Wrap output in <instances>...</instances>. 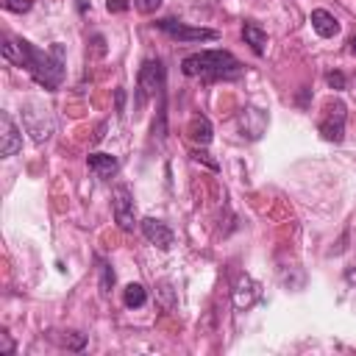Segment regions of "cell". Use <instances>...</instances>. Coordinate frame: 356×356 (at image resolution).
Listing matches in <instances>:
<instances>
[{
    "instance_id": "obj_1",
    "label": "cell",
    "mask_w": 356,
    "mask_h": 356,
    "mask_svg": "<svg viewBox=\"0 0 356 356\" xmlns=\"http://www.w3.org/2000/svg\"><path fill=\"white\" fill-rule=\"evenodd\" d=\"M3 58L11 64H19L31 72V78L44 89H58L64 81V44H53L50 50H39L25 39L3 36Z\"/></svg>"
},
{
    "instance_id": "obj_2",
    "label": "cell",
    "mask_w": 356,
    "mask_h": 356,
    "mask_svg": "<svg viewBox=\"0 0 356 356\" xmlns=\"http://www.w3.org/2000/svg\"><path fill=\"white\" fill-rule=\"evenodd\" d=\"M181 72L189 78H228L239 72V61L228 50H200L181 61Z\"/></svg>"
},
{
    "instance_id": "obj_3",
    "label": "cell",
    "mask_w": 356,
    "mask_h": 356,
    "mask_svg": "<svg viewBox=\"0 0 356 356\" xmlns=\"http://www.w3.org/2000/svg\"><path fill=\"white\" fill-rule=\"evenodd\" d=\"M345 103L339 100V97H331V100H325V106H323V114H320V122H317V128H320V136L325 139V142H342V136H345Z\"/></svg>"
},
{
    "instance_id": "obj_4",
    "label": "cell",
    "mask_w": 356,
    "mask_h": 356,
    "mask_svg": "<svg viewBox=\"0 0 356 356\" xmlns=\"http://www.w3.org/2000/svg\"><path fill=\"white\" fill-rule=\"evenodd\" d=\"M111 206H114V222L122 231H134L136 225V209H134V195L125 184H117L111 192Z\"/></svg>"
},
{
    "instance_id": "obj_5",
    "label": "cell",
    "mask_w": 356,
    "mask_h": 356,
    "mask_svg": "<svg viewBox=\"0 0 356 356\" xmlns=\"http://www.w3.org/2000/svg\"><path fill=\"white\" fill-rule=\"evenodd\" d=\"M164 89V67L159 58H147L139 70V103H145L153 95H161Z\"/></svg>"
},
{
    "instance_id": "obj_6",
    "label": "cell",
    "mask_w": 356,
    "mask_h": 356,
    "mask_svg": "<svg viewBox=\"0 0 356 356\" xmlns=\"http://www.w3.org/2000/svg\"><path fill=\"white\" fill-rule=\"evenodd\" d=\"M156 28H161L164 33H170L178 42H209V39H217V31H211V28H192L186 22H178V19H159Z\"/></svg>"
},
{
    "instance_id": "obj_7",
    "label": "cell",
    "mask_w": 356,
    "mask_h": 356,
    "mask_svg": "<svg viewBox=\"0 0 356 356\" xmlns=\"http://www.w3.org/2000/svg\"><path fill=\"white\" fill-rule=\"evenodd\" d=\"M19 147H22V131L17 128V122L11 120V114L8 111H3L0 114V156H14V153H19Z\"/></svg>"
},
{
    "instance_id": "obj_8",
    "label": "cell",
    "mask_w": 356,
    "mask_h": 356,
    "mask_svg": "<svg viewBox=\"0 0 356 356\" xmlns=\"http://www.w3.org/2000/svg\"><path fill=\"white\" fill-rule=\"evenodd\" d=\"M139 225H142V234H145V239H147L150 245H156L159 250H170V248H172L175 236H172V231H170L167 222H161V220H156V217H145Z\"/></svg>"
},
{
    "instance_id": "obj_9",
    "label": "cell",
    "mask_w": 356,
    "mask_h": 356,
    "mask_svg": "<svg viewBox=\"0 0 356 356\" xmlns=\"http://www.w3.org/2000/svg\"><path fill=\"white\" fill-rule=\"evenodd\" d=\"M261 298V286L250 275H239L234 284V306L236 309H250Z\"/></svg>"
},
{
    "instance_id": "obj_10",
    "label": "cell",
    "mask_w": 356,
    "mask_h": 356,
    "mask_svg": "<svg viewBox=\"0 0 356 356\" xmlns=\"http://www.w3.org/2000/svg\"><path fill=\"white\" fill-rule=\"evenodd\" d=\"M86 164H89V170L95 172V178H100V181H108V178L117 175V170H120V161H117L111 153H89V156H86Z\"/></svg>"
},
{
    "instance_id": "obj_11",
    "label": "cell",
    "mask_w": 356,
    "mask_h": 356,
    "mask_svg": "<svg viewBox=\"0 0 356 356\" xmlns=\"http://www.w3.org/2000/svg\"><path fill=\"white\" fill-rule=\"evenodd\" d=\"M309 19H312V28H314L323 39H331V36L339 33V22H337V17H334L331 11H325V8H314Z\"/></svg>"
},
{
    "instance_id": "obj_12",
    "label": "cell",
    "mask_w": 356,
    "mask_h": 356,
    "mask_svg": "<svg viewBox=\"0 0 356 356\" xmlns=\"http://www.w3.org/2000/svg\"><path fill=\"white\" fill-rule=\"evenodd\" d=\"M186 134H189V139H192L195 145L206 147V145L211 142V122H209V117H206V114H195V117L189 120Z\"/></svg>"
},
{
    "instance_id": "obj_13",
    "label": "cell",
    "mask_w": 356,
    "mask_h": 356,
    "mask_svg": "<svg viewBox=\"0 0 356 356\" xmlns=\"http://www.w3.org/2000/svg\"><path fill=\"white\" fill-rule=\"evenodd\" d=\"M242 39H245V44H250V50H253L256 56H264L267 33H264L256 22H245V25H242Z\"/></svg>"
},
{
    "instance_id": "obj_14",
    "label": "cell",
    "mask_w": 356,
    "mask_h": 356,
    "mask_svg": "<svg viewBox=\"0 0 356 356\" xmlns=\"http://www.w3.org/2000/svg\"><path fill=\"white\" fill-rule=\"evenodd\" d=\"M145 300H147V289L142 284H128L122 289V303L128 309H139V306H145Z\"/></svg>"
},
{
    "instance_id": "obj_15",
    "label": "cell",
    "mask_w": 356,
    "mask_h": 356,
    "mask_svg": "<svg viewBox=\"0 0 356 356\" xmlns=\"http://www.w3.org/2000/svg\"><path fill=\"white\" fill-rule=\"evenodd\" d=\"M111 284H114V270H111L108 264H103V267H100V292H103V295H108Z\"/></svg>"
},
{
    "instance_id": "obj_16",
    "label": "cell",
    "mask_w": 356,
    "mask_h": 356,
    "mask_svg": "<svg viewBox=\"0 0 356 356\" xmlns=\"http://www.w3.org/2000/svg\"><path fill=\"white\" fill-rule=\"evenodd\" d=\"M83 342H86V339H83V334H75V331H67V337L61 339V345H67L70 350H81V348H83Z\"/></svg>"
},
{
    "instance_id": "obj_17",
    "label": "cell",
    "mask_w": 356,
    "mask_h": 356,
    "mask_svg": "<svg viewBox=\"0 0 356 356\" xmlns=\"http://www.w3.org/2000/svg\"><path fill=\"white\" fill-rule=\"evenodd\" d=\"M159 6H161V0H134V8L139 14H153Z\"/></svg>"
},
{
    "instance_id": "obj_18",
    "label": "cell",
    "mask_w": 356,
    "mask_h": 356,
    "mask_svg": "<svg viewBox=\"0 0 356 356\" xmlns=\"http://www.w3.org/2000/svg\"><path fill=\"white\" fill-rule=\"evenodd\" d=\"M3 6H6L8 11H14V14H22V11L31 8V0H3Z\"/></svg>"
},
{
    "instance_id": "obj_19",
    "label": "cell",
    "mask_w": 356,
    "mask_h": 356,
    "mask_svg": "<svg viewBox=\"0 0 356 356\" xmlns=\"http://www.w3.org/2000/svg\"><path fill=\"white\" fill-rule=\"evenodd\" d=\"M189 156H192L195 161H203L209 170H217V161H214V159H209V153H206V150H192Z\"/></svg>"
},
{
    "instance_id": "obj_20",
    "label": "cell",
    "mask_w": 356,
    "mask_h": 356,
    "mask_svg": "<svg viewBox=\"0 0 356 356\" xmlns=\"http://www.w3.org/2000/svg\"><path fill=\"white\" fill-rule=\"evenodd\" d=\"M325 81H328L331 89H345V75H342V72H328Z\"/></svg>"
},
{
    "instance_id": "obj_21",
    "label": "cell",
    "mask_w": 356,
    "mask_h": 356,
    "mask_svg": "<svg viewBox=\"0 0 356 356\" xmlns=\"http://www.w3.org/2000/svg\"><path fill=\"white\" fill-rule=\"evenodd\" d=\"M106 8L117 14V11H128V8H131V3H128V0H108V3H106Z\"/></svg>"
},
{
    "instance_id": "obj_22",
    "label": "cell",
    "mask_w": 356,
    "mask_h": 356,
    "mask_svg": "<svg viewBox=\"0 0 356 356\" xmlns=\"http://www.w3.org/2000/svg\"><path fill=\"white\" fill-rule=\"evenodd\" d=\"M0 353H14V342L8 339V334H6V331L0 334Z\"/></svg>"
},
{
    "instance_id": "obj_23",
    "label": "cell",
    "mask_w": 356,
    "mask_h": 356,
    "mask_svg": "<svg viewBox=\"0 0 356 356\" xmlns=\"http://www.w3.org/2000/svg\"><path fill=\"white\" fill-rule=\"evenodd\" d=\"M345 281H348V284H350V286H356V264H353V267H348V270H345Z\"/></svg>"
},
{
    "instance_id": "obj_24",
    "label": "cell",
    "mask_w": 356,
    "mask_h": 356,
    "mask_svg": "<svg viewBox=\"0 0 356 356\" xmlns=\"http://www.w3.org/2000/svg\"><path fill=\"white\" fill-rule=\"evenodd\" d=\"M122 103H125V92L117 89V111H122Z\"/></svg>"
},
{
    "instance_id": "obj_25",
    "label": "cell",
    "mask_w": 356,
    "mask_h": 356,
    "mask_svg": "<svg viewBox=\"0 0 356 356\" xmlns=\"http://www.w3.org/2000/svg\"><path fill=\"white\" fill-rule=\"evenodd\" d=\"M348 50L356 56V36H350V39H348Z\"/></svg>"
}]
</instances>
